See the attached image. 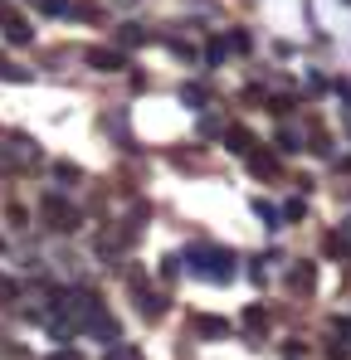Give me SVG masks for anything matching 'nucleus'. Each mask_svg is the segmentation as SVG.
<instances>
[{
    "instance_id": "obj_1",
    "label": "nucleus",
    "mask_w": 351,
    "mask_h": 360,
    "mask_svg": "<svg viewBox=\"0 0 351 360\" xmlns=\"http://www.w3.org/2000/svg\"><path fill=\"white\" fill-rule=\"evenodd\" d=\"M190 273L195 278H210V283H230L234 253H225V248H190Z\"/></svg>"
},
{
    "instance_id": "obj_2",
    "label": "nucleus",
    "mask_w": 351,
    "mask_h": 360,
    "mask_svg": "<svg viewBox=\"0 0 351 360\" xmlns=\"http://www.w3.org/2000/svg\"><path fill=\"white\" fill-rule=\"evenodd\" d=\"M5 34H10L15 44H25V39H30V30H25V20H15V15H5Z\"/></svg>"
},
{
    "instance_id": "obj_3",
    "label": "nucleus",
    "mask_w": 351,
    "mask_h": 360,
    "mask_svg": "<svg viewBox=\"0 0 351 360\" xmlns=\"http://www.w3.org/2000/svg\"><path fill=\"white\" fill-rule=\"evenodd\" d=\"M292 288H312V268H297L292 273Z\"/></svg>"
},
{
    "instance_id": "obj_4",
    "label": "nucleus",
    "mask_w": 351,
    "mask_h": 360,
    "mask_svg": "<svg viewBox=\"0 0 351 360\" xmlns=\"http://www.w3.org/2000/svg\"><path fill=\"white\" fill-rule=\"evenodd\" d=\"M108 360H137V351H127V346H113V356Z\"/></svg>"
},
{
    "instance_id": "obj_5",
    "label": "nucleus",
    "mask_w": 351,
    "mask_h": 360,
    "mask_svg": "<svg viewBox=\"0 0 351 360\" xmlns=\"http://www.w3.org/2000/svg\"><path fill=\"white\" fill-rule=\"evenodd\" d=\"M0 297H15V283L10 278H0Z\"/></svg>"
},
{
    "instance_id": "obj_6",
    "label": "nucleus",
    "mask_w": 351,
    "mask_h": 360,
    "mask_svg": "<svg viewBox=\"0 0 351 360\" xmlns=\"http://www.w3.org/2000/svg\"><path fill=\"white\" fill-rule=\"evenodd\" d=\"M337 331H342V336H347V341H351V321H337Z\"/></svg>"
},
{
    "instance_id": "obj_7",
    "label": "nucleus",
    "mask_w": 351,
    "mask_h": 360,
    "mask_svg": "<svg viewBox=\"0 0 351 360\" xmlns=\"http://www.w3.org/2000/svg\"><path fill=\"white\" fill-rule=\"evenodd\" d=\"M54 360H78V356H68V351H63V356H54Z\"/></svg>"
},
{
    "instance_id": "obj_8",
    "label": "nucleus",
    "mask_w": 351,
    "mask_h": 360,
    "mask_svg": "<svg viewBox=\"0 0 351 360\" xmlns=\"http://www.w3.org/2000/svg\"><path fill=\"white\" fill-rule=\"evenodd\" d=\"M0 248H5V243H0Z\"/></svg>"
}]
</instances>
